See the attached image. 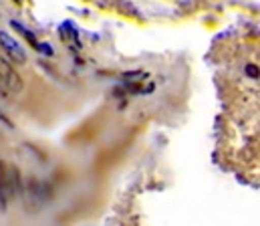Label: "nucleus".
Returning a JSON list of instances; mask_svg holds the SVG:
<instances>
[{
    "label": "nucleus",
    "instance_id": "obj_4",
    "mask_svg": "<svg viewBox=\"0 0 260 226\" xmlns=\"http://www.w3.org/2000/svg\"><path fill=\"white\" fill-rule=\"evenodd\" d=\"M10 24H12V28H16V30H18V33H20V35H22V37H24V39L30 43V45H35V47H37V39H35V35H32V33H28V30H26L22 24H18V22H14V20H12Z\"/></svg>",
    "mask_w": 260,
    "mask_h": 226
},
{
    "label": "nucleus",
    "instance_id": "obj_6",
    "mask_svg": "<svg viewBox=\"0 0 260 226\" xmlns=\"http://www.w3.org/2000/svg\"><path fill=\"white\" fill-rule=\"evenodd\" d=\"M246 73L250 77H258V67H254V65H248L246 67Z\"/></svg>",
    "mask_w": 260,
    "mask_h": 226
},
{
    "label": "nucleus",
    "instance_id": "obj_5",
    "mask_svg": "<svg viewBox=\"0 0 260 226\" xmlns=\"http://www.w3.org/2000/svg\"><path fill=\"white\" fill-rule=\"evenodd\" d=\"M37 49H39L43 55H49V57L53 55V49H51V45H45V43L41 45V43H37Z\"/></svg>",
    "mask_w": 260,
    "mask_h": 226
},
{
    "label": "nucleus",
    "instance_id": "obj_2",
    "mask_svg": "<svg viewBox=\"0 0 260 226\" xmlns=\"http://www.w3.org/2000/svg\"><path fill=\"white\" fill-rule=\"evenodd\" d=\"M0 83L8 91H12V93L22 91V79H20V75L14 71V67L4 57H0Z\"/></svg>",
    "mask_w": 260,
    "mask_h": 226
},
{
    "label": "nucleus",
    "instance_id": "obj_3",
    "mask_svg": "<svg viewBox=\"0 0 260 226\" xmlns=\"http://www.w3.org/2000/svg\"><path fill=\"white\" fill-rule=\"evenodd\" d=\"M0 47L4 49V53H6L16 65H22V63L26 61V55H24L22 47H20L8 33H4V30H0Z\"/></svg>",
    "mask_w": 260,
    "mask_h": 226
},
{
    "label": "nucleus",
    "instance_id": "obj_7",
    "mask_svg": "<svg viewBox=\"0 0 260 226\" xmlns=\"http://www.w3.org/2000/svg\"><path fill=\"white\" fill-rule=\"evenodd\" d=\"M0 206H2V204H0Z\"/></svg>",
    "mask_w": 260,
    "mask_h": 226
},
{
    "label": "nucleus",
    "instance_id": "obj_1",
    "mask_svg": "<svg viewBox=\"0 0 260 226\" xmlns=\"http://www.w3.org/2000/svg\"><path fill=\"white\" fill-rule=\"evenodd\" d=\"M18 170L8 164V162H0V204L2 208L18 194Z\"/></svg>",
    "mask_w": 260,
    "mask_h": 226
}]
</instances>
